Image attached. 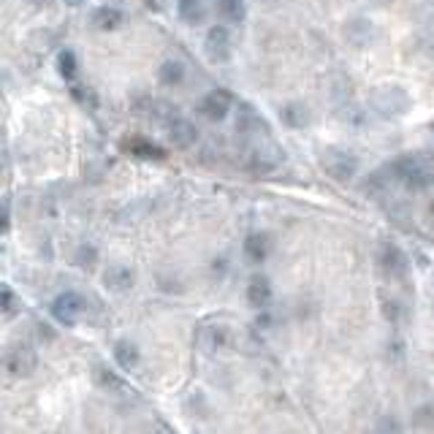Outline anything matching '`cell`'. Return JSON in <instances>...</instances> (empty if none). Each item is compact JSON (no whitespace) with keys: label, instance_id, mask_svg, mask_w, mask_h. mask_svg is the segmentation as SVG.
<instances>
[{"label":"cell","instance_id":"8fae6325","mask_svg":"<svg viewBox=\"0 0 434 434\" xmlns=\"http://www.w3.org/2000/svg\"><path fill=\"white\" fill-rule=\"evenodd\" d=\"M247 304L252 310L258 312H266L272 307V301H274V288H272V279L264 277V274H255V277H250L247 282Z\"/></svg>","mask_w":434,"mask_h":434},{"label":"cell","instance_id":"4dcf8cb0","mask_svg":"<svg viewBox=\"0 0 434 434\" xmlns=\"http://www.w3.org/2000/svg\"><path fill=\"white\" fill-rule=\"evenodd\" d=\"M432 215H434V201H432Z\"/></svg>","mask_w":434,"mask_h":434},{"label":"cell","instance_id":"f1b7e54d","mask_svg":"<svg viewBox=\"0 0 434 434\" xmlns=\"http://www.w3.org/2000/svg\"><path fill=\"white\" fill-rule=\"evenodd\" d=\"M35 328H38V337H41V340H47V342L55 340V334L49 331V326H47V323H38V326H35Z\"/></svg>","mask_w":434,"mask_h":434},{"label":"cell","instance_id":"7a4b0ae2","mask_svg":"<svg viewBox=\"0 0 434 434\" xmlns=\"http://www.w3.org/2000/svg\"><path fill=\"white\" fill-rule=\"evenodd\" d=\"M321 169L337 182H350L361 169V160L356 152H350L345 147H326L321 152Z\"/></svg>","mask_w":434,"mask_h":434},{"label":"cell","instance_id":"83f0119b","mask_svg":"<svg viewBox=\"0 0 434 434\" xmlns=\"http://www.w3.org/2000/svg\"><path fill=\"white\" fill-rule=\"evenodd\" d=\"M14 304H16L14 291L6 285V288H3V315H6V318H11V315H14V310H16Z\"/></svg>","mask_w":434,"mask_h":434},{"label":"cell","instance_id":"e0dca14e","mask_svg":"<svg viewBox=\"0 0 434 434\" xmlns=\"http://www.w3.org/2000/svg\"><path fill=\"white\" fill-rule=\"evenodd\" d=\"M123 150L136 157H144V160H163V157H166V150H163V147H157L155 141L144 139V136H130V139H125Z\"/></svg>","mask_w":434,"mask_h":434},{"label":"cell","instance_id":"5bb4252c","mask_svg":"<svg viewBox=\"0 0 434 434\" xmlns=\"http://www.w3.org/2000/svg\"><path fill=\"white\" fill-rule=\"evenodd\" d=\"M345 38L353 44V47H367L374 38V22L367 16H353L345 22Z\"/></svg>","mask_w":434,"mask_h":434},{"label":"cell","instance_id":"cb8c5ba5","mask_svg":"<svg viewBox=\"0 0 434 434\" xmlns=\"http://www.w3.org/2000/svg\"><path fill=\"white\" fill-rule=\"evenodd\" d=\"M77 71H79L77 52H74V49H62L60 55H57V74L71 82V79L77 77Z\"/></svg>","mask_w":434,"mask_h":434},{"label":"cell","instance_id":"52a82bcc","mask_svg":"<svg viewBox=\"0 0 434 434\" xmlns=\"http://www.w3.org/2000/svg\"><path fill=\"white\" fill-rule=\"evenodd\" d=\"M35 367H38V356H35L33 345L16 342V345L9 347V353H6V372L11 374V377H30L35 372Z\"/></svg>","mask_w":434,"mask_h":434},{"label":"cell","instance_id":"6da1fadb","mask_svg":"<svg viewBox=\"0 0 434 434\" xmlns=\"http://www.w3.org/2000/svg\"><path fill=\"white\" fill-rule=\"evenodd\" d=\"M388 174L394 182L404 185L407 190H426L434 185V171L421 160V157L404 155L399 160H394L388 166Z\"/></svg>","mask_w":434,"mask_h":434},{"label":"cell","instance_id":"7402d4cb","mask_svg":"<svg viewBox=\"0 0 434 434\" xmlns=\"http://www.w3.org/2000/svg\"><path fill=\"white\" fill-rule=\"evenodd\" d=\"M157 82L163 87H179L185 82V65L179 60H163L157 68Z\"/></svg>","mask_w":434,"mask_h":434},{"label":"cell","instance_id":"44dd1931","mask_svg":"<svg viewBox=\"0 0 434 434\" xmlns=\"http://www.w3.org/2000/svg\"><path fill=\"white\" fill-rule=\"evenodd\" d=\"M217 14L228 25H242L247 19V3L245 0H215Z\"/></svg>","mask_w":434,"mask_h":434},{"label":"cell","instance_id":"277c9868","mask_svg":"<svg viewBox=\"0 0 434 434\" xmlns=\"http://www.w3.org/2000/svg\"><path fill=\"white\" fill-rule=\"evenodd\" d=\"M49 312H52V318H55L60 326L71 328V326H77L79 321L84 318L87 301H84V296L77 294V291H62V294H57L52 299Z\"/></svg>","mask_w":434,"mask_h":434},{"label":"cell","instance_id":"9a60e30c","mask_svg":"<svg viewBox=\"0 0 434 434\" xmlns=\"http://www.w3.org/2000/svg\"><path fill=\"white\" fill-rule=\"evenodd\" d=\"M236 130L245 133V136H255V133H269L264 117L250 106V104H239V111H236Z\"/></svg>","mask_w":434,"mask_h":434},{"label":"cell","instance_id":"2e32d148","mask_svg":"<svg viewBox=\"0 0 434 434\" xmlns=\"http://www.w3.org/2000/svg\"><path fill=\"white\" fill-rule=\"evenodd\" d=\"M111 356H114L117 367H120L123 372H133V369L141 364L139 345H136V342H130V340H117V342H114Z\"/></svg>","mask_w":434,"mask_h":434},{"label":"cell","instance_id":"4fadbf2b","mask_svg":"<svg viewBox=\"0 0 434 434\" xmlns=\"http://www.w3.org/2000/svg\"><path fill=\"white\" fill-rule=\"evenodd\" d=\"M133 282H136V274L130 272V266L125 264H111L104 272V285L111 294H128L133 291Z\"/></svg>","mask_w":434,"mask_h":434},{"label":"cell","instance_id":"9c48e42d","mask_svg":"<svg viewBox=\"0 0 434 434\" xmlns=\"http://www.w3.org/2000/svg\"><path fill=\"white\" fill-rule=\"evenodd\" d=\"M166 130H169V139L177 150H190L199 141V128L190 123L187 117L177 114V108L166 117Z\"/></svg>","mask_w":434,"mask_h":434},{"label":"cell","instance_id":"5b68a950","mask_svg":"<svg viewBox=\"0 0 434 434\" xmlns=\"http://www.w3.org/2000/svg\"><path fill=\"white\" fill-rule=\"evenodd\" d=\"M377 266L383 272V277L391 282H404L410 274V258L404 255V250L396 242H383L377 250Z\"/></svg>","mask_w":434,"mask_h":434},{"label":"cell","instance_id":"484cf974","mask_svg":"<svg viewBox=\"0 0 434 434\" xmlns=\"http://www.w3.org/2000/svg\"><path fill=\"white\" fill-rule=\"evenodd\" d=\"M95 261H98V250H95L93 245H82V247L77 250V266H82V269H93Z\"/></svg>","mask_w":434,"mask_h":434},{"label":"cell","instance_id":"f546056e","mask_svg":"<svg viewBox=\"0 0 434 434\" xmlns=\"http://www.w3.org/2000/svg\"><path fill=\"white\" fill-rule=\"evenodd\" d=\"M28 3H33V6H49L52 0H28Z\"/></svg>","mask_w":434,"mask_h":434},{"label":"cell","instance_id":"3957f363","mask_svg":"<svg viewBox=\"0 0 434 434\" xmlns=\"http://www.w3.org/2000/svg\"><path fill=\"white\" fill-rule=\"evenodd\" d=\"M372 106L380 117L396 120V117H404L410 111L413 101H410L407 90L396 87V84H386V87H377L372 93Z\"/></svg>","mask_w":434,"mask_h":434},{"label":"cell","instance_id":"ac0fdd59","mask_svg":"<svg viewBox=\"0 0 434 434\" xmlns=\"http://www.w3.org/2000/svg\"><path fill=\"white\" fill-rule=\"evenodd\" d=\"M90 22H93L95 30L108 33V30H117L123 25L125 14L117 6H98V9H93V14H90Z\"/></svg>","mask_w":434,"mask_h":434},{"label":"cell","instance_id":"4316f807","mask_svg":"<svg viewBox=\"0 0 434 434\" xmlns=\"http://www.w3.org/2000/svg\"><path fill=\"white\" fill-rule=\"evenodd\" d=\"M383 315H386V321L396 323L402 318V304L396 299H383Z\"/></svg>","mask_w":434,"mask_h":434},{"label":"cell","instance_id":"30bf717a","mask_svg":"<svg viewBox=\"0 0 434 434\" xmlns=\"http://www.w3.org/2000/svg\"><path fill=\"white\" fill-rule=\"evenodd\" d=\"M199 345H201L206 353H223L233 345V334L226 323H209L201 326L199 331Z\"/></svg>","mask_w":434,"mask_h":434},{"label":"cell","instance_id":"603a6c76","mask_svg":"<svg viewBox=\"0 0 434 434\" xmlns=\"http://www.w3.org/2000/svg\"><path fill=\"white\" fill-rule=\"evenodd\" d=\"M279 120L294 130H301L304 125H310V111L304 104H288V106L279 108Z\"/></svg>","mask_w":434,"mask_h":434},{"label":"cell","instance_id":"ba28073f","mask_svg":"<svg viewBox=\"0 0 434 434\" xmlns=\"http://www.w3.org/2000/svg\"><path fill=\"white\" fill-rule=\"evenodd\" d=\"M231 106H233L231 93L223 90V87H217V90H209V93L199 101V114H201L204 120H209V123H223V120L228 117Z\"/></svg>","mask_w":434,"mask_h":434},{"label":"cell","instance_id":"7c38bea8","mask_svg":"<svg viewBox=\"0 0 434 434\" xmlns=\"http://www.w3.org/2000/svg\"><path fill=\"white\" fill-rule=\"evenodd\" d=\"M269 252H272V239H269V233H261V231H252L245 236V245H242V255H245V261L252 266H261L269 258Z\"/></svg>","mask_w":434,"mask_h":434},{"label":"cell","instance_id":"8992f818","mask_svg":"<svg viewBox=\"0 0 434 434\" xmlns=\"http://www.w3.org/2000/svg\"><path fill=\"white\" fill-rule=\"evenodd\" d=\"M204 55L209 57V62H228L233 55V35L228 22L212 25L206 35H204Z\"/></svg>","mask_w":434,"mask_h":434},{"label":"cell","instance_id":"ffe728a7","mask_svg":"<svg viewBox=\"0 0 434 434\" xmlns=\"http://www.w3.org/2000/svg\"><path fill=\"white\" fill-rule=\"evenodd\" d=\"M277 169V157H269L264 150H250L247 160H245V171L252 177H269Z\"/></svg>","mask_w":434,"mask_h":434},{"label":"cell","instance_id":"d4e9b609","mask_svg":"<svg viewBox=\"0 0 434 434\" xmlns=\"http://www.w3.org/2000/svg\"><path fill=\"white\" fill-rule=\"evenodd\" d=\"M95 380H98L104 388H108V391H120V388H123V380L111 372V369H106V367H98V369H95Z\"/></svg>","mask_w":434,"mask_h":434},{"label":"cell","instance_id":"d6986e66","mask_svg":"<svg viewBox=\"0 0 434 434\" xmlns=\"http://www.w3.org/2000/svg\"><path fill=\"white\" fill-rule=\"evenodd\" d=\"M177 16L185 22L187 28H196V25L206 22L209 9H206L204 0H177Z\"/></svg>","mask_w":434,"mask_h":434}]
</instances>
